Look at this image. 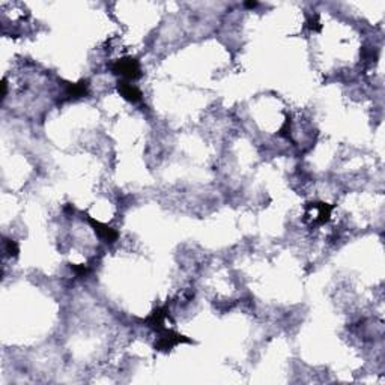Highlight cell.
Segmentation results:
<instances>
[{
    "instance_id": "cell-2",
    "label": "cell",
    "mask_w": 385,
    "mask_h": 385,
    "mask_svg": "<svg viewBox=\"0 0 385 385\" xmlns=\"http://www.w3.org/2000/svg\"><path fill=\"white\" fill-rule=\"evenodd\" d=\"M119 90H121L122 97L130 100V101H139L142 98L140 90L137 87H134L133 84H130V83H122Z\"/></svg>"
},
{
    "instance_id": "cell-1",
    "label": "cell",
    "mask_w": 385,
    "mask_h": 385,
    "mask_svg": "<svg viewBox=\"0 0 385 385\" xmlns=\"http://www.w3.org/2000/svg\"><path fill=\"white\" fill-rule=\"evenodd\" d=\"M115 71L118 74L123 76V77H126V79H136V77L140 76V66H139L137 61H134V59H123V61H121L116 65Z\"/></svg>"
}]
</instances>
